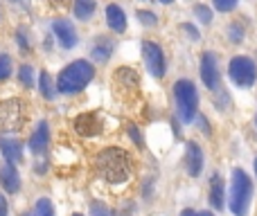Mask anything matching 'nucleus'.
I'll return each mask as SVG.
<instances>
[{
	"label": "nucleus",
	"instance_id": "1",
	"mask_svg": "<svg viewBox=\"0 0 257 216\" xmlns=\"http://www.w3.org/2000/svg\"><path fill=\"white\" fill-rule=\"evenodd\" d=\"M95 68L86 59H77V61L68 63L57 77V90L61 95H77L93 81Z\"/></svg>",
	"mask_w": 257,
	"mask_h": 216
},
{
	"label": "nucleus",
	"instance_id": "2",
	"mask_svg": "<svg viewBox=\"0 0 257 216\" xmlns=\"http://www.w3.org/2000/svg\"><path fill=\"white\" fill-rule=\"evenodd\" d=\"M97 169L108 182H124L131 176V158L122 149H104L97 155Z\"/></svg>",
	"mask_w": 257,
	"mask_h": 216
},
{
	"label": "nucleus",
	"instance_id": "3",
	"mask_svg": "<svg viewBox=\"0 0 257 216\" xmlns=\"http://www.w3.org/2000/svg\"><path fill=\"white\" fill-rule=\"evenodd\" d=\"M250 198H253V180L244 169H235L230 180V212L235 216H246L250 207Z\"/></svg>",
	"mask_w": 257,
	"mask_h": 216
},
{
	"label": "nucleus",
	"instance_id": "4",
	"mask_svg": "<svg viewBox=\"0 0 257 216\" xmlns=\"http://www.w3.org/2000/svg\"><path fill=\"white\" fill-rule=\"evenodd\" d=\"M174 97H176V110L183 124L194 122L199 113V93L190 79H178L174 84Z\"/></svg>",
	"mask_w": 257,
	"mask_h": 216
},
{
	"label": "nucleus",
	"instance_id": "5",
	"mask_svg": "<svg viewBox=\"0 0 257 216\" xmlns=\"http://www.w3.org/2000/svg\"><path fill=\"white\" fill-rule=\"evenodd\" d=\"M228 75H230L235 86H239V88H250L257 81V66L253 59H248V57H235L228 63Z\"/></svg>",
	"mask_w": 257,
	"mask_h": 216
},
{
	"label": "nucleus",
	"instance_id": "6",
	"mask_svg": "<svg viewBox=\"0 0 257 216\" xmlns=\"http://www.w3.org/2000/svg\"><path fill=\"white\" fill-rule=\"evenodd\" d=\"M142 57H145V63L149 68V72L158 79L165 77V54H163V48L158 43H151V41H145L142 43Z\"/></svg>",
	"mask_w": 257,
	"mask_h": 216
},
{
	"label": "nucleus",
	"instance_id": "7",
	"mask_svg": "<svg viewBox=\"0 0 257 216\" xmlns=\"http://www.w3.org/2000/svg\"><path fill=\"white\" fill-rule=\"evenodd\" d=\"M201 79L208 90H219V86H221V75H219V63L214 52L201 54Z\"/></svg>",
	"mask_w": 257,
	"mask_h": 216
},
{
	"label": "nucleus",
	"instance_id": "8",
	"mask_svg": "<svg viewBox=\"0 0 257 216\" xmlns=\"http://www.w3.org/2000/svg\"><path fill=\"white\" fill-rule=\"evenodd\" d=\"M23 124V110H21V102H5L0 106V128L3 131H16Z\"/></svg>",
	"mask_w": 257,
	"mask_h": 216
},
{
	"label": "nucleus",
	"instance_id": "9",
	"mask_svg": "<svg viewBox=\"0 0 257 216\" xmlns=\"http://www.w3.org/2000/svg\"><path fill=\"white\" fill-rule=\"evenodd\" d=\"M52 32H54V36H57V41L61 43L63 50H72L77 45V32H75V27H72L70 21H63V18L54 21Z\"/></svg>",
	"mask_w": 257,
	"mask_h": 216
},
{
	"label": "nucleus",
	"instance_id": "10",
	"mask_svg": "<svg viewBox=\"0 0 257 216\" xmlns=\"http://www.w3.org/2000/svg\"><path fill=\"white\" fill-rule=\"evenodd\" d=\"M185 167H187V173L192 178L201 176L203 171V151L196 142H187V149H185Z\"/></svg>",
	"mask_w": 257,
	"mask_h": 216
},
{
	"label": "nucleus",
	"instance_id": "11",
	"mask_svg": "<svg viewBox=\"0 0 257 216\" xmlns=\"http://www.w3.org/2000/svg\"><path fill=\"white\" fill-rule=\"evenodd\" d=\"M48 142H50V128H48V122H39V126H36V131L32 133L30 137V151L34 155H41L45 153V149H48Z\"/></svg>",
	"mask_w": 257,
	"mask_h": 216
},
{
	"label": "nucleus",
	"instance_id": "12",
	"mask_svg": "<svg viewBox=\"0 0 257 216\" xmlns=\"http://www.w3.org/2000/svg\"><path fill=\"white\" fill-rule=\"evenodd\" d=\"M0 182H3V187L9 194H16V191L21 189V173L16 171V167H14L12 162L0 167Z\"/></svg>",
	"mask_w": 257,
	"mask_h": 216
},
{
	"label": "nucleus",
	"instance_id": "13",
	"mask_svg": "<svg viewBox=\"0 0 257 216\" xmlns=\"http://www.w3.org/2000/svg\"><path fill=\"white\" fill-rule=\"evenodd\" d=\"M106 23H108V27H111L113 32L122 34V32L126 30V14H124V9H122L120 5H108V7H106Z\"/></svg>",
	"mask_w": 257,
	"mask_h": 216
},
{
	"label": "nucleus",
	"instance_id": "14",
	"mask_svg": "<svg viewBox=\"0 0 257 216\" xmlns=\"http://www.w3.org/2000/svg\"><path fill=\"white\" fill-rule=\"evenodd\" d=\"M0 151H3L5 160L12 164L21 162V158H23V146L16 137H3V140H0Z\"/></svg>",
	"mask_w": 257,
	"mask_h": 216
},
{
	"label": "nucleus",
	"instance_id": "15",
	"mask_svg": "<svg viewBox=\"0 0 257 216\" xmlns=\"http://www.w3.org/2000/svg\"><path fill=\"white\" fill-rule=\"evenodd\" d=\"M223 178L219 176V173H214L212 178H210V205H212L214 209H223Z\"/></svg>",
	"mask_w": 257,
	"mask_h": 216
},
{
	"label": "nucleus",
	"instance_id": "16",
	"mask_svg": "<svg viewBox=\"0 0 257 216\" xmlns=\"http://www.w3.org/2000/svg\"><path fill=\"white\" fill-rule=\"evenodd\" d=\"M75 126H77V133H81V135H95V133H99V124L95 119V115H81V117H77Z\"/></svg>",
	"mask_w": 257,
	"mask_h": 216
},
{
	"label": "nucleus",
	"instance_id": "17",
	"mask_svg": "<svg viewBox=\"0 0 257 216\" xmlns=\"http://www.w3.org/2000/svg\"><path fill=\"white\" fill-rule=\"evenodd\" d=\"M95 14V0H75V16L79 21H90Z\"/></svg>",
	"mask_w": 257,
	"mask_h": 216
},
{
	"label": "nucleus",
	"instance_id": "18",
	"mask_svg": "<svg viewBox=\"0 0 257 216\" xmlns=\"http://www.w3.org/2000/svg\"><path fill=\"white\" fill-rule=\"evenodd\" d=\"M39 88H41V95H43L45 99H54L57 97V90H54L52 81H50V75L48 72H41L39 77Z\"/></svg>",
	"mask_w": 257,
	"mask_h": 216
},
{
	"label": "nucleus",
	"instance_id": "19",
	"mask_svg": "<svg viewBox=\"0 0 257 216\" xmlns=\"http://www.w3.org/2000/svg\"><path fill=\"white\" fill-rule=\"evenodd\" d=\"M111 52H113V43L111 41H106V43H97L93 48V59L95 61H108V57H111Z\"/></svg>",
	"mask_w": 257,
	"mask_h": 216
},
{
	"label": "nucleus",
	"instance_id": "20",
	"mask_svg": "<svg viewBox=\"0 0 257 216\" xmlns=\"http://www.w3.org/2000/svg\"><path fill=\"white\" fill-rule=\"evenodd\" d=\"M34 216H54V207L50 198H39L34 205Z\"/></svg>",
	"mask_w": 257,
	"mask_h": 216
},
{
	"label": "nucleus",
	"instance_id": "21",
	"mask_svg": "<svg viewBox=\"0 0 257 216\" xmlns=\"http://www.w3.org/2000/svg\"><path fill=\"white\" fill-rule=\"evenodd\" d=\"M194 16L199 18L201 23H203V25H208L210 21H212V9L210 7H205V5H194Z\"/></svg>",
	"mask_w": 257,
	"mask_h": 216
},
{
	"label": "nucleus",
	"instance_id": "22",
	"mask_svg": "<svg viewBox=\"0 0 257 216\" xmlns=\"http://www.w3.org/2000/svg\"><path fill=\"white\" fill-rule=\"evenodd\" d=\"M18 79H21V84H23V86L32 88V86H34V70H32L30 66H21V72H18Z\"/></svg>",
	"mask_w": 257,
	"mask_h": 216
},
{
	"label": "nucleus",
	"instance_id": "23",
	"mask_svg": "<svg viewBox=\"0 0 257 216\" xmlns=\"http://www.w3.org/2000/svg\"><path fill=\"white\" fill-rule=\"evenodd\" d=\"M138 21L142 23V25H147V27H154V25H158V18H156V14H151V12H147V9H138Z\"/></svg>",
	"mask_w": 257,
	"mask_h": 216
},
{
	"label": "nucleus",
	"instance_id": "24",
	"mask_svg": "<svg viewBox=\"0 0 257 216\" xmlns=\"http://www.w3.org/2000/svg\"><path fill=\"white\" fill-rule=\"evenodd\" d=\"M9 75H12V59L9 54H0V81L7 79Z\"/></svg>",
	"mask_w": 257,
	"mask_h": 216
},
{
	"label": "nucleus",
	"instance_id": "25",
	"mask_svg": "<svg viewBox=\"0 0 257 216\" xmlns=\"http://www.w3.org/2000/svg\"><path fill=\"white\" fill-rule=\"evenodd\" d=\"M212 3H214V9H217V12L228 14V12H232V9L237 7L239 0H212Z\"/></svg>",
	"mask_w": 257,
	"mask_h": 216
},
{
	"label": "nucleus",
	"instance_id": "26",
	"mask_svg": "<svg viewBox=\"0 0 257 216\" xmlns=\"http://www.w3.org/2000/svg\"><path fill=\"white\" fill-rule=\"evenodd\" d=\"M90 216H115V214H113V209L106 207L104 203H93V207H90Z\"/></svg>",
	"mask_w": 257,
	"mask_h": 216
},
{
	"label": "nucleus",
	"instance_id": "27",
	"mask_svg": "<svg viewBox=\"0 0 257 216\" xmlns=\"http://www.w3.org/2000/svg\"><path fill=\"white\" fill-rule=\"evenodd\" d=\"M228 36H230L232 43H241V41H244V30H241V27L235 23V25L228 27Z\"/></svg>",
	"mask_w": 257,
	"mask_h": 216
},
{
	"label": "nucleus",
	"instance_id": "28",
	"mask_svg": "<svg viewBox=\"0 0 257 216\" xmlns=\"http://www.w3.org/2000/svg\"><path fill=\"white\" fill-rule=\"evenodd\" d=\"M181 30H183V32H187L192 41H199V30H196L194 25H190V23H183V25H181Z\"/></svg>",
	"mask_w": 257,
	"mask_h": 216
},
{
	"label": "nucleus",
	"instance_id": "29",
	"mask_svg": "<svg viewBox=\"0 0 257 216\" xmlns=\"http://www.w3.org/2000/svg\"><path fill=\"white\" fill-rule=\"evenodd\" d=\"M128 133H131L133 142H136L138 146H145V140H142V135H140V133H138V128L133 126V124H131V126H128Z\"/></svg>",
	"mask_w": 257,
	"mask_h": 216
},
{
	"label": "nucleus",
	"instance_id": "30",
	"mask_svg": "<svg viewBox=\"0 0 257 216\" xmlns=\"http://www.w3.org/2000/svg\"><path fill=\"white\" fill-rule=\"evenodd\" d=\"M7 212H9L7 209V198L0 194V216H7Z\"/></svg>",
	"mask_w": 257,
	"mask_h": 216
},
{
	"label": "nucleus",
	"instance_id": "31",
	"mask_svg": "<svg viewBox=\"0 0 257 216\" xmlns=\"http://www.w3.org/2000/svg\"><path fill=\"white\" fill-rule=\"evenodd\" d=\"M199 122H201V128H203V133H210V128H208V122H205V117H199Z\"/></svg>",
	"mask_w": 257,
	"mask_h": 216
},
{
	"label": "nucleus",
	"instance_id": "32",
	"mask_svg": "<svg viewBox=\"0 0 257 216\" xmlns=\"http://www.w3.org/2000/svg\"><path fill=\"white\" fill-rule=\"evenodd\" d=\"M181 216H199V214H196L194 209H183V212H181Z\"/></svg>",
	"mask_w": 257,
	"mask_h": 216
},
{
	"label": "nucleus",
	"instance_id": "33",
	"mask_svg": "<svg viewBox=\"0 0 257 216\" xmlns=\"http://www.w3.org/2000/svg\"><path fill=\"white\" fill-rule=\"evenodd\" d=\"M199 216H214L212 212H199Z\"/></svg>",
	"mask_w": 257,
	"mask_h": 216
},
{
	"label": "nucleus",
	"instance_id": "34",
	"mask_svg": "<svg viewBox=\"0 0 257 216\" xmlns=\"http://www.w3.org/2000/svg\"><path fill=\"white\" fill-rule=\"evenodd\" d=\"M160 3H163V5H169V3H172V0H160Z\"/></svg>",
	"mask_w": 257,
	"mask_h": 216
},
{
	"label": "nucleus",
	"instance_id": "35",
	"mask_svg": "<svg viewBox=\"0 0 257 216\" xmlns=\"http://www.w3.org/2000/svg\"><path fill=\"white\" fill-rule=\"evenodd\" d=\"M255 176H257V158H255Z\"/></svg>",
	"mask_w": 257,
	"mask_h": 216
},
{
	"label": "nucleus",
	"instance_id": "36",
	"mask_svg": "<svg viewBox=\"0 0 257 216\" xmlns=\"http://www.w3.org/2000/svg\"><path fill=\"white\" fill-rule=\"evenodd\" d=\"M12 3H21V0H12Z\"/></svg>",
	"mask_w": 257,
	"mask_h": 216
},
{
	"label": "nucleus",
	"instance_id": "37",
	"mask_svg": "<svg viewBox=\"0 0 257 216\" xmlns=\"http://www.w3.org/2000/svg\"><path fill=\"white\" fill-rule=\"evenodd\" d=\"M72 216H81V214H72Z\"/></svg>",
	"mask_w": 257,
	"mask_h": 216
},
{
	"label": "nucleus",
	"instance_id": "38",
	"mask_svg": "<svg viewBox=\"0 0 257 216\" xmlns=\"http://www.w3.org/2000/svg\"><path fill=\"white\" fill-rule=\"evenodd\" d=\"M255 124H257V117H255Z\"/></svg>",
	"mask_w": 257,
	"mask_h": 216
},
{
	"label": "nucleus",
	"instance_id": "39",
	"mask_svg": "<svg viewBox=\"0 0 257 216\" xmlns=\"http://www.w3.org/2000/svg\"><path fill=\"white\" fill-rule=\"evenodd\" d=\"M23 216H27V214H23Z\"/></svg>",
	"mask_w": 257,
	"mask_h": 216
}]
</instances>
